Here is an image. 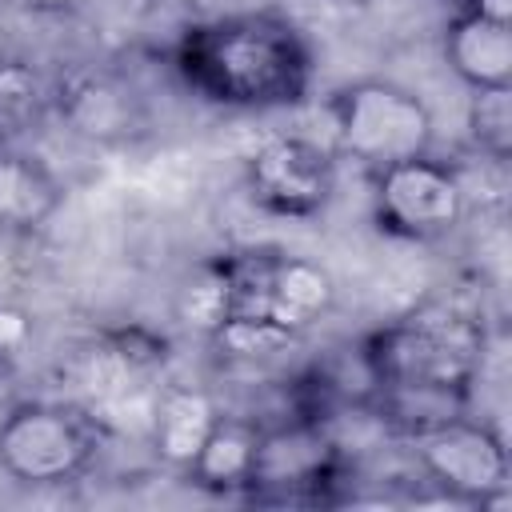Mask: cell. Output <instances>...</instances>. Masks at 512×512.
<instances>
[{"instance_id": "ffe728a7", "label": "cell", "mask_w": 512, "mask_h": 512, "mask_svg": "<svg viewBox=\"0 0 512 512\" xmlns=\"http://www.w3.org/2000/svg\"><path fill=\"white\" fill-rule=\"evenodd\" d=\"M12 56V32H8V24L0 20V64Z\"/></svg>"}, {"instance_id": "5b68a950", "label": "cell", "mask_w": 512, "mask_h": 512, "mask_svg": "<svg viewBox=\"0 0 512 512\" xmlns=\"http://www.w3.org/2000/svg\"><path fill=\"white\" fill-rule=\"evenodd\" d=\"M340 476L344 448L332 432V420L296 412L280 424H260L244 500L264 508H312L332 500Z\"/></svg>"}, {"instance_id": "e0dca14e", "label": "cell", "mask_w": 512, "mask_h": 512, "mask_svg": "<svg viewBox=\"0 0 512 512\" xmlns=\"http://www.w3.org/2000/svg\"><path fill=\"white\" fill-rule=\"evenodd\" d=\"M468 140L480 156L504 164L512 156V88H476L468 100Z\"/></svg>"}, {"instance_id": "7c38bea8", "label": "cell", "mask_w": 512, "mask_h": 512, "mask_svg": "<svg viewBox=\"0 0 512 512\" xmlns=\"http://www.w3.org/2000/svg\"><path fill=\"white\" fill-rule=\"evenodd\" d=\"M64 204L60 176L32 152L8 144L0 148V232L32 236Z\"/></svg>"}, {"instance_id": "9c48e42d", "label": "cell", "mask_w": 512, "mask_h": 512, "mask_svg": "<svg viewBox=\"0 0 512 512\" xmlns=\"http://www.w3.org/2000/svg\"><path fill=\"white\" fill-rule=\"evenodd\" d=\"M244 188L256 208L284 220H312L336 192V160L312 136L280 132L244 160Z\"/></svg>"}, {"instance_id": "4fadbf2b", "label": "cell", "mask_w": 512, "mask_h": 512, "mask_svg": "<svg viewBox=\"0 0 512 512\" xmlns=\"http://www.w3.org/2000/svg\"><path fill=\"white\" fill-rule=\"evenodd\" d=\"M216 416H220V404L208 388H200V384H164L156 392V404H152V416H148V436H152L156 456L172 468H188V460L204 444Z\"/></svg>"}, {"instance_id": "5bb4252c", "label": "cell", "mask_w": 512, "mask_h": 512, "mask_svg": "<svg viewBox=\"0 0 512 512\" xmlns=\"http://www.w3.org/2000/svg\"><path fill=\"white\" fill-rule=\"evenodd\" d=\"M256 440H260V424L252 416L220 412L216 424L208 428L204 444L196 448V456L184 468L188 480L212 496H244L252 460H256Z\"/></svg>"}, {"instance_id": "2e32d148", "label": "cell", "mask_w": 512, "mask_h": 512, "mask_svg": "<svg viewBox=\"0 0 512 512\" xmlns=\"http://www.w3.org/2000/svg\"><path fill=\"white\" fill-rule=\"evenodd\" d=\"M228 308H232V268H228V252H224L188 272V280L180 284V296H176V316L188 328L212 336L228 320Z\"/></svg>"}, {"instance_id": "6da1fadb", "label": "cell", "mask_w": 512, "mask_h": 512, "mask_svg": "<svg viewBox=\"0 0 512 512\" xmlns=\"http://www.w3.org/2000/svg\"><path fill=\"white\" fill-rule=\"evenodd\" d=\"M172 64L188 92L236 112L292 108L308 96L316 72L308 32L272 8L188 24L172 48Z\"/></svg>"}, {"instance_id": "ba28073f", "label": "cell", "mask_w": 512, "mask_h": 512, "mask_svg": "<svg viewBox=\"0 0 512 512\" xmlns=\"http://www.w3.org/2000/svg\"><path fill=\"white\" fill-rule=\"evenodd\" d=\"M420 472L452 500V504H504L508 500V448L504 436L472 416H452L408 440Z\"/></svg>"}, {"instance_id": "3957f363", "label": "cell", "mask_w": 512, "mask_h": 512, "mask_svg": "<svg viewBox=\"0 0 512 512\" xmlns=\"http://www.w3.org/2000/svg\"><path fill=\"white\" fill-rule=\"evenodd\" d=\"M104 424L76 400H20L0 420V472L24 488L76 484L100 456Z\"/></svg>"}, {"instance_id": "d6986e66", "label": "cell", "mask_w": 512, "mask_h": 512, "mask_svg": "<svg viewBox=\"0 0 512 512\" xmlns=\"http://www.w3.org/2000/svg\"><path fill=\"white\" fill-rule=\"evenodd\" d=\"M456 8H460V12H476V16H484V20L512 24V0H460Z\"/></svg>"}, {"instance_id": "9a60e30c", "label": "cell", "mask_w": 512, "mask_h": 512, "mask_svg": "<svg viewBox=\"0 0 512 512\" xmlns=\"http://www.w3.org/2000/svg\"><path fill=\"white\" fill-rule=\"evenodd\" d=\"M52 108L48 80L16 52L0 64V148L28 136Z\"/></svg>"}, {"instance_id": "277c9868", "label": "cell", "mask_w": 512, "mask_h": 512, "mask_svg": "<svg viewBox=\"0 0 512 512\" xmlns=\"http://www.w3.org/2000/svg\"><path fill=\"white\" fill-rule=\"evenodd\" d=\"M328 120L336 152L380 172L432 148V108L420 92L396 80H352L328 96Z\"/></svg>"}, {"instance_id": "7a4b0ae2", "label": "cell", "mask_w": 512, "mask_h": 512, "mask_svg": "<svg viewBox=\"0 0 512 512\" xmlns=\"http://www.w3.org/2000/svg\"><path fill=\"white\" fill-rule=\"evenodd\" d=\"M484 320L460 304H424L392 324H380L360 344V368L368 388H416V392H472L484 364Z\"/></svg>"}, {"instance_id": "ac0fdd59", "label": "cell", "mask_w": 512, "mask_h": 512, "mask_svg": "<svg viewBox=\"0 0 512 512\" xmlns=\"http://www.w3.org/2000/svg\"><path fill=\"white\" fill-rule=\"evenodd\" d=\"M32 332L36 328H32V316L24 308L0 304V368L24 356V348L32 344Z\"/></svg>"}, {"instance_id": "52a82bcc", "label": "cell", "mask_w": 512, "mask_h": 512, "mask_svg": "<svg viewBox=\"0 0 512 512\" xmlns=\"http://www.w3.org/2000/svg\"><path fill=\"white\" fill-rule=\"evenodd\" d=\"M464 212H468V188L460 172L444 160H432L428 152L376 172L372 216L376 228L396 240L408 244L444 240L460 228Z\"/></svg>"}, {"instance_id": "44dd1931", "label": "cell", "mask_w": 512, "mask_h": 512, "mask_svg": "<svg viewBox=\"0 0 512 512\" xmlns=\"http://www.w3.org/2000/svg\"><path fill=\"white\" fill-rule=\"evenodd\" d=\"M348 4H368V0H348Z\"/></svg>"}, {"instance_id": "8fae6325", "label": "cell", "mask_w": 512, "mask_h": 512, "mask_svg": "<svg viewBox=\"0 0 512 512\" xmlns=\"http://www.w3.org/2000/svg\"><path fill=\"white\" fill-rule=\"evenodd\" d=\"M444 60L472 92L512 88V24L456 8L444 24Z\"/></svg>"}, {"instance_id": "8992f818", "label": "cell", "mask_w": 512, "mask_h": 512, "mask_svg": "<svg viewBox=\"0 0 512 512\" xmlns=\"http://www.w3.org/2000/svg\"><path fill=\"white\" fill-rule=\"evenodd\" d=\"M232 268V308L228 316H256L292 336H304L336 304V284L328 268L304 256L252 248L228 252Z\"/></svg>"}, {"instance_id": "30bf717a", "label": "cell", "mask_w": 512, "mask_h": 512, "mask_svg": "<svg viewBox=\"0 0 512 512\" xmlns=\"http://www.w3.org/2000/svg\"><path fill=\"white\" fill-rule=\"evenodd\" d=\"M52 104L60 108L64 124L92 144H124L144 132V104L140 96L108 76V72H76L56 92Z\"/></svg>"}]
</instances>
